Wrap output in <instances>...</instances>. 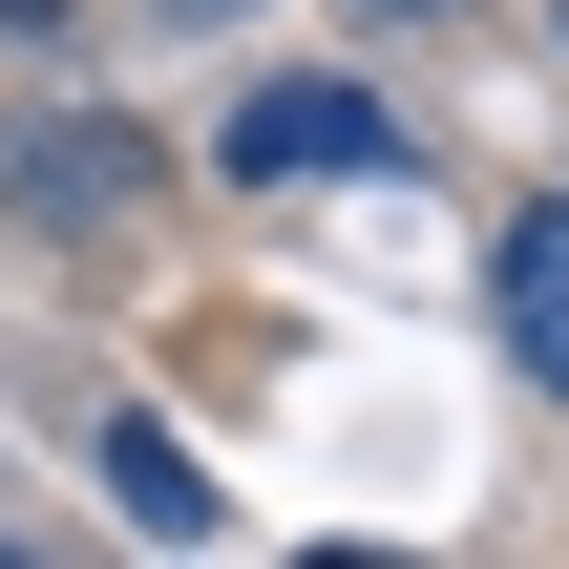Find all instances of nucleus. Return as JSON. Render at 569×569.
Listing matches in <instances>:
<instances>
[{"instance_id": "1", "label": "nucleus", "mask_w": 569, "mask_h": 569, "mask_svg": "<svg viewBox=\"0 0 569 569\" xmlns=\"http://www.w3.org/2000/svg\"><path fill=\"white\" fill-rule=\"evenodd\" d=\"M148 190H169V148H148L127 106H42V127L0 148V232H42V253H84V232H148Z\"/></svg>"}, {"instance_id": "2", "label": "nucleus", "mask_w": 569, "mask_h": 569, "mask_svg": "<svg viewBox=\"0 0 569 569\" xmlns=\"http://www.w3.org/2000/svg\"><path fill=\"white\" fill-rule=\"evenodd\" d=\"M232 169H253V190H296V169H401V106L338 84V63H274V84L232 106Z\"/></svg>"}, {"instance_id": "3", "label": "nucleus", "mask_w": 569, "mask_h": 569, "mask_svg": "<svg viewBox=\"0 0 569 569\" xmlns=\"http://www.w3.org/2000/svg\"><path fill=\"white\" fill-rule=\"evenodd\" d=\"M486 338H507V359H528V380L569 401V190L486 232Z\"/></svg>"}, {"instance_id": "4", "label": "nucleus", "mask_w": 569, "mask_h": 569, "mask_svg": "<svg viewBox=\"0 0 569 569\" xmlns=\"http://www.w3.org/2000/svg\"><path fill=\"white\" fill-rule=\"evenodd\" d=\"M106 507H127V528H169V549H190V528H211V465H190V443H169V422H106Z\"/></svg>"}, {"instance_id": "5", "label": "nucleus", "mask_w": 569, "mask_h": 569, "mask_svg": "<svg viewBox=\"0 0 569 569\" xmlns=\"http://www.w3.org/2000/svg\"><path fill=\"white\" fill-rule=\"evenodd\" d=\"M148 21H169V42H190V21H232V0H148Z\"/></svg>"}, {"instance_id": "6", "label": "nucleus", "mask_w": 569, "mask_h": 569, "mask_svg": "<svg viewBox=\"0 0 569 569\" xmlns=\"http://www.w3.org/2000/svg\"><path fill=\"white\" fill-rule=\"evenodd\" d=\"M42 21H63V0H0V42H42Z\"/></svg>"}, {"instance_id": "7", "label": "nucleus", "mask_w": 569, "mask_h": 569, "mask_svg": "<svg viewBox=\"0 0 569 569\" xmlns=\"http://www.w3.org/2000/svg\"><path fill=\"white\" fill-rule=\"evenodd\" d=\"M296 569H401V549H296Z\"/></svg>"}, {"instance_id": "8", "label": "nucleus", "mask_w": 569, "mask_h": 569, "mask_svg": "<svg viewBox=\"0 0 569 569\" xmlns=\"http://www.w3.org/2000/svg\"><path fill=\"white\" fill-rule=\"evenodd\" d=\"M0 569H21V549H0Z\"/></svg>"}]
</instances>
